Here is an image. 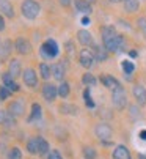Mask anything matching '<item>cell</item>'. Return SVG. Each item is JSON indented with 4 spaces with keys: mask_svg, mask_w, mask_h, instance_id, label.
Wrapping results in <instances>:
<instances>
[{
    "mask_svg": "<svg viewBox=\"0 0 146 159\" xmlns=\"http://www.w3.org/2000/svg\"><path fill=\"white\" fill-rule=\"evenodd\" d=\"M102 46L107 52H121L124 49V36L119 35L113 25H104L101 29Z\"/></svg>",
    "mask_w": 146,
    "mask_h": 159,
    "instance_id": "obj_1",
    "label": "cell"
},
{
    "mask_svg": "<svg viewBox=\"0 0 146 159\" xmlns=\"http://www.w3.org/2000/svg\"><path fill=\"white\" fill-rule=\"evenodd\" d=\"M20 13H22V16L25 17V19L35 20L41 14V5L36 2V0H22V3H20Z\"/></svg>",
    "mask_w": 146,
    "mask_h": 159,
    "instance_id": "obj_2",
    "label": "cell"
},
{
    "mask_svg": "<svg viewBox=\"0 0 146 159\" xmlns=\"http://www.w3.org/2000/svg\"><path fill=\"white\" fill-rule=\"evenodd\" d=\"M39 52H41L42 57H46V58H49V60H51V58H55V57L58 55V52H60L58 43H57L55 39H52V38L46 39V41L41 44Z\"/></svg>",
    "mask_w": 146,
    "mask_h": 159,
    "instance_id": "obj_3",
    "label": "cell"
},
{
    "mask_svg": "<svg viewBox=\"0 0 146 159\" xmlns=\"http://www.w3.org/2000/svg\"><path fill=\"white\" fill-rule=\"evenodd\" d=\"M112 101H113V106L118 110H123L127 106V95H126V90H124L123 85H119L115 90H112Z\"/></svg>",
    "mask_w": 146,
    "mask_h": 159,
    "instance_id": "obj_4",
    "label": "cell"
},
{
    "mask_svg": "<svg viewBox=\"0 0 146 159\" xmlns=\"http://www.w3.org/2000/svg\"><path fill=\"white\" fill-rule=\"evenodd\" d=\"M94 134L102 143L107 145L108 140L112 139V135H113V131H112V128L107 123H99V125H96V128H94Z\"/></svg>",
    "mask_w": 146,
    "mask_h": 159,
    "instance_id": "obj_5",
    "label": "cell"
},
{
    "mask_svg": "<svg viewBox=\"0 0 146 159\" xmlns=\"http://www.w3.org/2000/svg\"><path fill=\"white\" fill-rule=\"evenodd\" d=\"M7 110L11 113L14 118H19V117H22L24 113H25V102H24V99H16V101L8 104Z\"/></svg>",
    "mask_w": 146,
    "mask_h": 159,
    "instance_id": "obj_6",
    "label": "cell"
},
{
    "mask_svg": "<svg viewBox=\"0 0 146 159\" xmlns=\"http://www.w3.org/2000/svg\"><path fill=\"white\" fill-rule=\"evenodd\" d=\"M14 49H16V52H19L20 55H29V54L32 52V44H30V41H29L27 38L19 36V38H16V41H14Z\"/></svg>",
    "mask_w": 146,
    "mask_h": 159,
    "instance_id": "obj_7",
    "label": "cell"
},
{
    "mask_svg": "<svg viewBox=\"0 0 146 159\" xmlns=\"http://www.w3.org/2000/svg\"><path fill=\"white\" fill-rule=\"evenodd\" d=\"M22 79H24V84L30 88H36L38 87V76H36V71L33 68H27L25 71L22 73Z\"/></svg>",
    "mask_w": 146,
    "mask_h": 159,
    "instance_id": "obj_8",
    "label": "cell"
},
{
    "mask_svg": "<svg viewBox=\"0 0 146 159\" xmlns=\"http://www.w3.org/2000/svg\"><path fill=\"white\" fill-rule=\"evenodd\" d=\"M94 55H93V52L91 51H88V49H82L80 51V54H79V63L83 66V68H86V70H90V68L94 65Z\"/></svg>",
    "mask_w": 146,
    "mask_h": 159,
    "instance_id": "obj_9",
    "label": "cell"
},
{
    "mask_svg": "<svg viewBox=\"0 0 146 159\" xmlns=\"http://www.w3.org/2000/svg\"><path fill=\"white\" fill-rule=\"evenodd\" d=\"M42 96L49 102L55 101V98L58 96V87H55L54 84H44V87H42Z\"/></svg>",
    "mask_w": 146,
    "mask_h": 159,
    "instance_id": "obj_10",
    "label": "cell"
},
{
    "mask_svg": "<svg viewBox=\"0 0 146 159\" xmlns=\"http://www.w3.org/2000/svg\"><path fill=\"white\" fill-rule=\"evenodd\" d=\"M112 157L113 159H132L131 151L126 145H116L113 153H112Z\"/></svg>",
    "mask_w": 146,
    "mask_h": 159,
    "instance_id": "obj_11",
    "label": "cell"
},
{
    "mask_svg": "<svg viewBox=\"0 0 146 159\" xmlns=\"http://www.w3.org/2000/svg\"><path fill=\"white\" fill-rule=\"evenodd\" d=\"M74 7H76V11L82 13L83 16H90L93 13V7L86 0H74Z\"/></svg>",
    "mask_w": 146,
    "mask_h": 159,
    "instance_id": "obj_12",
    "label": "cell"
},
{
    "mask_svg": "<svg viewBox=\"0 0 146 159\" xmlns=\"http://www.w3.org/2000/svg\"><path fill=\"white\" fill-rule=\"evenodd\" d=\"M0 14H3L5 17L8 19H13L14 17V7L10 0H0Z\"/></svg>",
    "mask_w": 146,
    "mask_h": 159,
    "instance_id": "obj_13",
    "label": "cell"
},
{
    "mask_svg": "<svg viewBox=\"0 0 146 159\" xmlns=\"http://www.w3.org/2000/svg\"><path fill=\"white\" fill-rule=\"evenodd\" d=\"M132 95H134L135 101H137L140 106H144V104H146V90H144V87H141V85H134Z\"/></svg>",
    "mask_w": 146,
    "mask_h": 159,
    "instance_id": "obj_14",
    "label": "cell"
},
{
    "mask_svg": "<svg viewBox=\"0 0 146 159\" xmlns=\"http://www.w3.org/2000/svg\"><path fill=\"white\" fill-rule=\"evenodd\" d=\"M76 36H77V41L82 44V46H93V35H91L88 30L80 29Z\"/></svg>",
    "mask_w": 146,
    "mask_h": 159,
    "instance_id": "obj_15",
    "label": "cell"
},
{
    "mask_svg": "<svg viewBox=\"0 0 146 159\" xmlns=\"http://www.w3.org/2000/svg\"><path fill=\"white\" fill-rule=\"evenodd\" d=\"M0 125L5 128H13V126H16V118L8 110H0Z\"/></svg>",
    "mask_w": 146,
    "mask_h": 159,
    "instance_id": "obj_16",
    "label": "cell"
},
{
    "mask_svg": "<svg viewBox=\"0 0 146 159\" xmlns=\"http://www.w3.org/2000/svg\"><path fill=\"white\" fill-rule=\"evenodd\" d=\"M2 82H3V85L10 90L11 93H16V92H19V85L16 84V80H14V77H11V74L10 73H5V74H2Z\"/></svg>",
    "mask_w": 146,
    "mask_h": 159,
    "instance_id": "obj_17",
    "label": "cell"
},
{
    "mask_svg": "<svg viewBox=\"0 0 146 159\" xmlns=\"http://www.w3.org/2000/svg\"><path fill=\"white\" fill-rule=\"evenodd\" d=\"M91 52H93V55H94V58L97 60V61H104V60H107V49L104 48V46H99V44H93V49H91Z\"/></svg>",
    "mask_w": 146,
    "mask_h": 159,
    "instance_id": "obj_18",
    "label": "cell"
},
{
    "mask_svg": "<svg viewBox=\"0 0 146 159\" xmlns=\"http://www.w3.org/2000/svg\"><path fill=\"white\" fill-rule=\"evenodd\" d=\"M101 82H102L104 87H107V88H110V90H115L116 87L121 85V84L118 82V79L113 77V76H110V74H102V76H101Z\"/></svg>",
    "mask_w": 146,
    "mask_h": 159,
    "instance_id": "obj_19",
    "label": "cell"
},
{
    "mask_svg": "<svg viewBox=\"0 0 146 159\" xmlns=\"http://www.w3.org/2000/svg\"><path fill=\"white\" fill-rule=\"evenodd\" d=\"M52 76L57 80H61L63 82V77H64V65H63V61L52 65Z\"/></svg>",
    "mask_w": 146,
    "mask_h": 159,
    "instance_id": "obj_20",
    "label": "cell"
},
{
    "mask_svg": "<svg viewBox=\"0 0 146 159\" xmlns=\"http://www.w3.org/2000/svg\"><path fill=\"white\" fill-rule=\"evenodd\" d=\"M123 7H124V11L126 13H137L140 10V0H124L123 2Z\"/></svg>",
    "mask_w": 146,
    "mask_h": 159,
    "instance_id": "obj_21",
    "label": "cell"
},
{
    "mask_svg": "<svg viewBox=\"0 0 146 159\" xmlns=\"http://www.w3.org/2000/svg\"><path fill=\"white\" fill-rule=\"evenodd\" d=\"M8 73H10V74H11V77H14V79L20 76L22 68H20V61H19V60H11V61H10Z\"/></svg>",
    "mask_w": 146,
    "mask_h": 159,
    "instance_id": "obj_22",
    "label": "cell"
},
{
    "mask_svg": "<svg viewBox=\"0 0 146 159\" xmlns=\"http://www.w3.org/2000/svg\"><path fill=\"white\" fill-rule=\"evenodd\" d=\"M11 51H13V44H11L10 39L0 41V58H7Z\"/></svg>",
    "mask_w": 146,
    "mask_h": 159,
    "instance_id": "obj_23",
    "label": "cell"
},
{
    "mask_svg": "<svg viewBox=\"0 0 146 159\" xmlns=\"http://www.w3.org/2000/svg\"><path fill=\"white\" fill-rule=\"evenodd\" d=\"M41 112H42V109H41V106L38 104V102H33L32 104V112H30V115H29V121L32 123V121H36V120H39L41 118Z\"/></svg>",
    "mask_w": 146,
    "mask_h": 159,
    "instance_id": "obj_24",
    "label": "cell"
},
{
    "mask_svg": "<svg viewBox=\"0 0 146 159\" xmlns=\"http://www.w3.org/2000/svg\"><path fill=\"white\" fill-rule=\"evenodd\" d=\"M27 151L30 154H39V142H38V137H32L29 142H27Z\"/></svg>",
    "mask_w": 146,
    "mask_h": 159,
    "instance_id": "obj_25",
    "label": "cell"
},
{
    "mask_svg": "<svg viewBox=\"0 0 146 159\" xmlns=\"http://www.w3.org/2000/svg\"><path fill=\"white\" fill-rule=\"evenodd\" d=\"M60 112L64 113V115H77V113H79V107L72 106V104H61L60 106Z\"/></svg>",
    "mask_w": 146,
    "mask_h": 159,
    "instance_id": "obj_26",
    "label": "cell"
},
{
    "mask_svg": "<svg viewBox=\"0 0 146 159\" xmlns=\"http://www.w3.org/2000/svg\"><path fill=\"white\" fill-rule=\"evenodd\" d=\"M39 73H41V77L44 80H49L51 79V74H52V66H49L47 63H41L39 65Z\"/></svg>",
    "mask_w": 146,
    "mask_h": 159,
    "instance_id": "obj_27",
    "label": "cell"
},
{
    "mask_svg": "<svg viewBox=\"0 0 146 159\" xmlns=\"http://www.w3.org/2000/svg\"><path fill=\"white\" fill-rule=\"evenodd\" d=\"M69 93H71V87H69L68 82L63 80V82L60 84V87H58V96H60V98H68Z\"/></svg>",
    "mask_w": 146,
    "mask_h": 159,
    "instance_id": "obj_28",
    "label": "cell"
},
{
    "mask_svg": "<svg viewBox=\"0 0 146 159\" xmlns=\"http://www.w3.org/2000/svg\"><path fill=\"white\" fill-rule=\"evenodd\" d=\"M121 68H123V71L126 76H131L135 70V65L131 61V60H124V61H121Z\"/></svg>",
    "mask_w": 146,
    "mask_h": 159,
    "instance_id": "obj_29",
    "label": "cell"
},
{
    "mask_svg": "<svg viewBox=\"0 0 146 159\" xmlns=\"http://www.w3.org/2000/svg\"><path fill=\"white\" fill-rule=\"evenodd\" d=\"M82 82H83L86 87H93V85H96V84H97L96 77H94L93 74H90V73H85V74H83V77H82Z\"/></svg>",
    "mask_w": 146,
    "mask_h": 159,
    "instance_id": "obj_30",
    "label": "cell"
},
{
    "mask_svg": "<svg viewBox=\"0 0 146 159\" xmlns=\"http://www.w3.org/2000/svg\"><path fill=\"white\" fill-rule=\"evenodd\" d=\"M38 142H39V156L47 154L49 153V143H47V140L42 139V137H38Z\"/></svg>",
    "mask_w": 146,
    "mask_h": 159,
    "instance_id": "obj_31",
    "label": "cell"
},
{
    "mask_svg": "<svg viewBox=\"0 0 146 159\" xmlns=\"http://www.w3.org/2000/svg\"><path fill=\"white\" fill-rule=\"evenodd\" d=\"M8 159H22V151L17 147H13L8 150Z\"/></svg>",
    "mask_w": 146,
    "mask_h": 159,
    "instance_id": "obj_32",
    "label": "cell"
},
{
    "mask_svg": "<svg viewBox=\"0 0 146 159\" xmlns=\"http://www.w3.org/2000/svg\"><path fill=\"white\" fill-rule=\"evenodd\" d=\"M83 99H85L86 107H90V109H93V107H94V101H93V98H91L90 88H85V92H83Z\"/></svg>",
    "mask_w": 146,
    "mask_h": 159,
    "instance_id": "obj_33",
    "label": "cell"
},
{
    "mask_svg": "<svg viewBox=\"0 0 146 159\" xmlns=\"http://www.w3.org/2000/svg\"><path fill=\"white\" fill-rule=\"evenodd\" d=\"M83 157L85 159H96V150L93 147H85L83 148Z\"/></svg>",
    "mask_w": 146,
    "mask_h": 159,
    "instance_id": "obj_34",
    "label": "cell"
},
{
    "mask_svg": "<svg viewBox=\"0 0 146 159\" xmlns=\"http://www.w3.org/2000/svg\"><path fill=\"white\" fill-rule=\"evenodd\" d=\"M10 95H11V92H10V90H8L5 85L0 87V99L5 101V99H8V98H10Z\"/></svg>",
    "mask_w": 146,
    "mask_h": 159,
    "instance_id": "obj_35",
    "label": "cell"
},
{
    "mask_svg": "<svg viewBox=\"0 0 146 159\" xmlns=\"http://www.w3.org/2000/svg\"><path fill=\"white\" fill-rule=\"evenodd\" d=\"M137 25H138V29L141 30V33L146 36V17H138Z\"/></svg>",
    "mask_w": 146,
    "mask_h": 159,
    "instance_id": "obj_36",
    "label": "cell"
},
{
    "mask_svg": "<svg viewBox=\"0 0 146 159\" xmlns=\"http://www.w3.org/2000/svg\"><path fill=\"white\" fill-rule=\"evenodd\" d=\"M47 159H63V157H61V154H60L58 150H52L51 153H49Z\"/></svg>",
    "mask_w": 146,
    "mask_h": 159,
    "instance_id": "obj_37",
    "label": "cell"
},
{
    "mask_svg": "<svg viewBox=\"0 0 146 159\" xmlns=\"http://www.w3.org/2000/svg\"><path fill=\"white\" fill-rule=\"evenodd\" d=\"M7 29V24H5V16L0 14V32H3Z\"/></svg>",
    "mask_w": 146,
    "mask_h": 159,
    "instance_id": "obj_38",
    "label": "cell"
},
{
    "mask_svg": "<svg viewBox=\"0 0 146 159\" xmlns=\"http://www.w3.org/2000/svg\"><path fill=\"white\" fill-rule=\"evenodd\" d=\"M80 22L83 25H90V16H83L82 19H80Z\"/></svg>",
    "mask_w": 146,
    "mask_h": 159,
    "instance_id": "obj_39",
    "label": "cell"
},
{
    "mask_svg": "<svg viewBox=\"0 0 146 159\" xmlns=\"http://www.w3.org/2000/svg\"><path fill=\"white\" fill-rule=\"evenodd\" d=\"M71 3H72L71 0H60V5H61V7H64V8H68Z\"/></svg>",
    "mask_w": 146,
    "mask_h": 159,
    "instance_id": "obj_40",
    "label": "cell"
},
{
    "mask_svg": "<svg viewBox=\"0 0 146 159\" xmlns=\"http://www.w3.org/2000/svg\"><path fill=\"white\" fill-rule=\"evenodd\" d=\"M140 139H143V140H146V129H143V131H140Z\"/></svg>",
    "mask_w": 146,
    "mask_h": 159,
    "instance_id": "obj_41",
    "label": "cell"
},
{
    "mask_svg": "<svg viewBox=\"0 0 146 159\" xmlns=\"http://www.w3.org/2000/svg\"><path fill=\"white\" fill-rule=\"evenodd\" d=\"M129 55H131V57H132V58H135V57H137V55H138V54H137V52H135V51H134V49H132V51H129Z\"/></svg>",
    "mask_w": 146,
    "mask_h": 159,
    "instance_id": "obj_42",
    "label": "cell"
},
{
    "mask_svg": "<svg viewBox=\"0 0 146 159\" xmlns=\"http://www.w3.org/2000/svg\"><path fill=\"white\" fill-rule=\"evenodd\" d=\"M138 159H146V153H140L138 154Z\"/></svg>",
    "mask_w": 146,
    "mask_h": 159,
    "instance_id": "obj_43",
    "label": "cell"
},
{
    "mask_svg": "<svg viewBox=\"0 0 146 159\" xmlns=\"http://www.w3.org/2000/svg\"><path fill=\"white\" fill-rule=\"evenodd\" d=\"M112 3H119V2H124V0H110Z\"/></svg>",
    "mask_w": 146,
    "mask_h": 159,
    "instance_id": "obj_44",
    "label": "cell"
},
{
    "mask_svg": "<svg viewBox=\"0 0 146 159\" xmlns=\"http://www.w3.org/2000/svg\"><path fill=\"white\" fill-rule=\"evenodd\" d=\"M86 2H90V3L93 5V3H96V2H97V0H86Z\"/></svg>",
    "mask_w": 146,
    "mask_h": 159,
    "instance_id": "obj_45",
    "label": "cell"
},
{
    "mask_svg": "<svg viewBox=\"0 0 146 159\" xmlns=\"http://www.w3.org/2000/svg\"><path fill=\"white\" fill-rule=\"evenodd\" d=\"M0 102H2V99H0Z\"/></svg>",
    "mask_w": 146,
    "mask_h": 159,
    "instance_id": "obj_46",
    "label": "cell"
}]
</instances>
